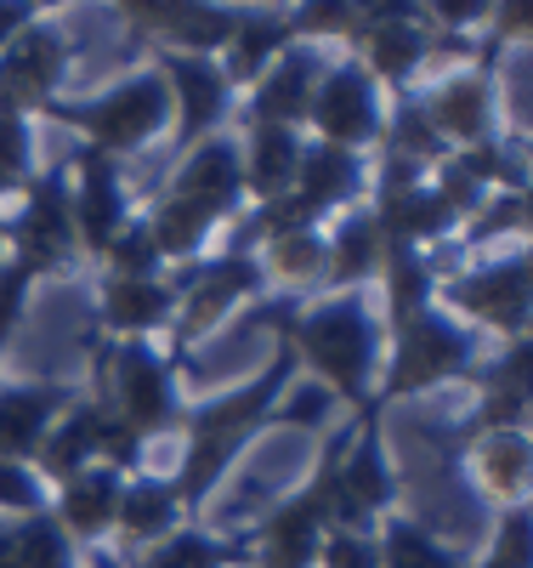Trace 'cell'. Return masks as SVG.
Segmentation results:
<instances>
[{"mask_svg": "<svg viewBox=\"0 0 533 568\" xmlns=\"http://www.w3.org/2000/svg\"><path fill=\"white\" fill-rule=\"evenodd\" d=\"M380 568H471L465 551H454L449 540H438L420 517L409 511H392V517H380Z\"/></svg>", "mask_w": 533, "mask_h": 568, "instance_id": "31", "label": "cell"}, {"mask_svg": "<svg viewBox=\"0 0 533 568\" xmlns=\"http://www.w3.org/2000/svg\"><path fill=\"white\" fill-rule=\"evenodd\" d=\"M176 291L165 278H96V329L103 342H154L160 329H171Z\"/></svg>", "mask_w": 533, "mask_h": 568, "instance_id": "19", "label": "cell"}, {"mask_svg": "<svg viewBox=\"0 0 533 568\" xmlns=\"http://www.w3.org/2000/svg\"><path fill=\"white\" fill-rule=\"evenodd\" d=\"M380 131H386V91L363 74L358 58H324L307 109V136L347 154H369L380 149Z\"/></svg>", "mask_w": 533, "mask_h": 568, "instance_id": "11", "label": "cell"}, {"mask_svg": "<svg viewBox=\"0 0 533 568\" xmlns=\"http://www.w3.org/2000/svg\"><path fill=\"white\" fill-rule=\"evenodd\" d=\"M358 7H363V18H358L347 58L363 63V74L386 91V98H403L431 58L426 0H358Z\"/></svg>", "mask_w": 533, "mask_h": 568, "instance_id": "8", "label": "cell"}, {"mask_svg": "<svg viewBox=\"0 0 533 568\" xmlns=\"http://www.w3.org/2000/svg\"><path fill=\"white\" fill-rule=\"evenodd\" d=\"M465 466L494 511L527 506V466H533V444H527V426L516 433H489V438H471L465 444Z\"/></svg>", "mask_w": 533, "mask_h": 568, "instance_id": "27", "label": "cell"}, {"mask_svg": "<svg viewBox=\"0 0 533 568\" xmlns=\"http://www.w3.org/2000/svg\"><path fill=\"white\" fill-rule=\"evenodd\" d=\"M0 568H23L18 540H12V529H7V517H0Z\"/></svg>", "mask_w": 533, "mask_h": 568, "instance_id": "44", "label": "cell"}, {"mask_svg": "<svg viewBox=\"0 0 533 568\" xmlns=\"http://www.w3.org/2000/svg\"><path fill=\"white\" fill-rule=\"evenodd\" d=\"M335 409V398L318 387V382H289V393L278 398V409H273V426H324V415Z\"/></svg>", "mask_w": 533, "mask_h": 568, "instance_id": "42", "label": "cell"}, {"mask_svg": "<svg viewBox=\"0 0 533 568\" xmlns=\"http://www.w3.org/2000/svg\"><path fill=\"white\" fill-rule=\"evenodd\" d=\"M52 506V489L34 478V466L23 460H0V517H29Z\"/></svg>", "mask_w": 533, "mask_h": 568, "instance_id": "41", "label": "cell"}, {"mask_svg": "<svg viewBox=\"0 0 533 568\" xmlns=\"http://www.w3.org/2000/svg\"><path fill=\"white\" fill-rule=\"evenodd\" d=\"M482 358V336L471 324H460L443 307H426L420 318L386 329V364H380V387L375 404H398V398H420L431 387L465 382L471 364Z\"/></svg>", "mask_w": 533, "mask_h": 568, "instance_id": "6", "label": "cell"}, {"mask_svg": "<svg viewBox=\"0 0 533 568\" xmlns=\"http://www.w3.org/2000/svg\"><path fill=\"white\" fill-rule=\"evenodd\" d=\"M0 256H7V216H0Z\"/></svg>", "mask_w": 533, "mask_h": 568, "instance_id": "46", "label": "cell"}, {"mask_svg": "<svg viewBox=\"0 0 533 568\" xmlns=\"http://www.w3.org/2000/svg\"><path fill=\"white\" fill-rule=\"evenodd\" d=\"M301 154H307V131L245 120V136H238V171H245V205H278V200L289 194V187H296Z\"/></svg>", "mask_w": 533, "mask_h": 568, "instance_id": "22", "label": "cell"}, {"mask_svg": "<svg viewBox=\"0 0 533 568\" xmlns=\"http://www.w3.org/2000/svg\"><path fill=\"white\" fill-rule=\"evenodd\" d=\"M69 29L58 18H34L12 45H0V109L40 120L45 103L63 98V80H69Z\"/></svg>", "mask_w": 533, "mask_h": 568, "instance_id": "15", "label": "cell"}, {"mask_svg": "<svg viewBox=\"0 0 533 568\" xmlns=\"http://www.w3.org/2000/svg\"><path fill=\"white\" fill-rule=\"evenodd\" d=\"M250 562V546L238 535H211L199 524H176L165 540L120 557V568H238Z\"/></svg>", "mask_w": 533, "mask_h": 568, "instance_id": "30", "label": "cell"}, {"mask_svg": "<svg viewBox=\"0 0 533 568\" xmlns=\"http://www.w3.org/2000/svg\"><path fill=\"white\" fill-rule=\"evenodd\" d=\"M160 194H176V200H193L216 211L227 227L245 216V171H238V142L222 131V136H205L199 149H187L176 160V171L165 176Z\"/></svg>", "mask_w": 533, "mask_h": 568, "instance_id": "18", "label": "cell"}, {"mask_svg": "<svg viewBox=\"0 0 533 568\" xmlns=\"http://www.w3.org/2000/svg\"><path fill=\"white\" fill-rule=\"evenodd\" d=\"M375 154H398V160L426 165V171H438V165L449 160L443 136L431 131V120H426V109H420L414 91H403V98H386V131H380V149H375Z\"/></svg>", "mask_w": 533, "mask_h": 568, "instance_id": "32", "label": "cell"}, {"mask_svg": "<svg viewBox=\"0 0 533 568\" xmlns=\"http://www.w3.org/2000/svg\"><path fill=\"white\" fill-rule=\"evenodd\" d=\"M318 74H324V52H312V45H289V52L245 91V120L307 131V109H312Z\"/></svg>", "mask_w": 533, "mask_h": 568, "instance_id": "23", "label": "cell"}, {"mask_svg": "<svg viewBox=\"0 0 533 568\" xmlns=\"http://www.w3.org/2000/svg\"><path fill=\"white\" fill-rule=\"evenodd\" d=\"M125 40L142 52H182V58H222L238 7L216 0H120Z\"/></svg>", "mask_w": 533, "mask_h": 568, "instance_id": "13", "label": "cell"}, {"mask_svg": "<svg viewBox=\"0 0 533 568\" xmlns=\"http://www.w3.org/2000/svg\"><path fill=\"white\" fill-rule=\"evenodd\" d=\"M471 568H533V517L527 506L494 511V540L482 557H471Z\"/></svg>", "mask_w": 533, "mask_h": 568, "instance_id": "38", "label": "cell"}, {"mask_svg": "<svg viewBox=\"0 0 533 568\" xmlns=\"http://www.w3.org/2000/svg\"><path fill=\"white\" fill-rule=\"evenodd\" d=\"M80 398L69 382H0V460H34L52 420Z\"/></svg>", "mask_w": 533, "mask_h": 568, "instance_id": "21", "label": "cell"}, {"mask_svg": "<svg viewBox=\"0 0 533 568\" xmlns=\"http://www.w3.org/2000/svg\"><path fill=\"white\" fill-rule=\"evenodd\" d=\"M171 291H176V313H171V347L165 358L171 364H187L193 347H205L216 329L256 296H267V273H262V256L250 245H222L211 256H199L193 267H176L171 273Z\"/></svg>", "mask_w": 533, "mask_h": 568, "instance_id": "4", "label": "cell"}, {"mask_svg": "<svg viewBox=\"0 0 533 568\" xmlns=\"http://www.w3.org/2000/svg\"><path fill=\"white\" fill-rule=\"evenodd\" d=\"M494 240H511V245L527 240V194H494L482 211H471L460 222V233H454L460 251H489Z\"/></svg>", "mask_w": 533, "mask_h": 568, "instance_id": "35", "label": "cell"}, {"mask_svg": "<svg viewBox=\"0 0 533 568\" xmlns=\"http://www.w3.org/2000/svg\"><path fill=\"white\" fill-rule=\"evenodd\" d=\"M96 267H103L109 278H165V262H160V245H154V233L148 222H142V211L109 240V251L96 256Z\"/></svg>", "mask_w": 533, "mask_h": 568, "instance_id": "36", "label": "cell"}, {"mask_svg": "<svg viewBox=\"0 0 533 568\" xmlns=\"http://www.w3.org/2000/svg\"><path fill=\"white\" fill-rule=\"evenodd\" d=\"M438 256L431 251H409V245H386V262H380V291H386V307H380V324L398 329L409 318H420L426 307H438Z\"/></svg>", "mask_w": 533, "mask_h": 568, "instance_id": "29", "label": "cell"}, {"mask_svg": "<svg viewBox=\"0 0 533 568\" xmlns=\"http://www.w3.org/2000/svg\"><path fill=\"white\" fill-rule=\"evenodd\" d=\"M103 433H109V415L103 404H96L91 393H80L58 420H52V433H45V444L34 449V478L45 489H63L69 478H80L85 466H103Z\"/></svg>", "mask_w": 533, "mask_h": 568, "instance_id": "20", "label": "cell"}, {"mask_svg": "<svg viewBox=\"0 0 533 568\" xmlns=\"http://www.w3.org/2000/svg\"><path fill=\"white\" fill-rule=\"evenodd\" d=\"M312 568H380L375 529H324Z\"/></svg>", "mask_w": 533, "mask_h": 568, "instance_id": "39", "label": "cell"}, {"mask_svg": "<svg viewBox=\"0 0 533 568\" xmlns=\"http://www.w3.org/2000/svg\"><path fill=\"white\" fill-rule=\"evenodd\" d=\"M120 495H125V478H120L114 466H85L80 478H69L63 489H52V517L63 524V535L80 551H96V546L114 540Z\"/></svg>", "mask_w": 533, "mask_h": 568, "instance_id": "24", "label": "cell"}, {"mask_svg": "<svg viewBox=\"0 0 533 568\" xmlns=\"http://www.w3.org/2000/svg\"><path fill=\"white\" fill-rule=\"evenodd\" d=\"M40 120H58L69 131H80V149L109 154V160H136L171 131V91L154 69H136L125 80H114L109 91H96L91 103H45Z\"/></svg>", "mask_w": 533, "mask_h": 568, "instance_id": "5", "label": "cell"}, {"mask_svg": "<svg viewBox=\"0 0 533 568\" xmlns=\"http://www.w3.org/2000/svg\"><path fill=\"white\" fill-rule=\"evenodd\" d=\"M29 302H34V278L12 256H0V353L18 342V329L29 318Z\"/></svg>", "mask_w": 533, "mask_h": 568, "instance_id": "40", "label": "cell"}, {"mask_svg": "<svg viewBox=\"0 0 533 568\" xmlns=\"http://www.w3.org/2000/svg\"><path fill=\"white\" fill-rule=\"evenodd\" d=\"M96 404H103L136 444L182 433V393L176 364L160 342H96Z\"/></svg>", "mask_w": 533, "mask_h": 568, "instance_id": "3", "label": "cell"}, {"mask_svg": "<svg viewBox=\"0 0 533 568\" xmlns=\"http://www.w3.org/2000/svg\"><path fill=\"white\" fill-rule=\"evenodd\" d=\"M380 404L352 415V433L335 466V500H329V529H380V517L398 511V471L386 460V426Z\"/></svg>", "mask_w": 533, "mask_h": 568, "instance_id": "9", "label": "cell"}, {"mask_svg": "<svg viewBox=\"0 0 533 568\" xmlns=\"http://www.w3.org/2000/svg\"><path fill=\"white\" fill-rule=\"evenodd\" d=\"M363 200H369V160L307 136L296 187H289L278 205H250V216L256 222H289V227H324L329 216H341Z\"/></svg>", "mask_w": 533, "mask_h": 568, "instance_id": "12", "label": "cell"}, {"mask_svg": "<svg viewBox=\"0 0 533 568\" xmlns=\"http://www.w3.org/2000/svg\"><path fill=\"white\" fill-rule=\"evenodd\" d=\"M296 375H301L296 358H289V347L278 342L273 358L250 375V382H238L216 398H199V404L182 409V460L171 471V484L182 495L187 524H199V511L211 506L222 478L238 466V455H245L262 433H273V409H278V398L289 393Z\"/></svg>", "mask_w": 533, "mask_h": 568, "instance_id": "1", "label": "cell"}, {"mask_svg": "<svg viewBox=\"0 0 533 568\" xmlns=\"http://www.w3.org/2000/svg\"><path fill=\"white\" fill-rule=\"evenodd\" d=\"M18 216H7V256L40 284L52 273H69L80 262L74 222H69V171L63 160L34 171V182L18 194Z\"/></svg>", "mask_w": 533, "mask_h": 568, "instance_id": "10", "label": "cell"}, {"mask_svg": "<svg viewBox=\"0 0 533 568\" xmlns=\"http://www.w3.org/2000/svg\"><path fill=\"white\" fill-rule=\"evenodd\" d=\"M296 45V34H289V18L284 12H245L238 7V18H233V34H227V45H222V74H227V85L245 98V91Z\"/></svg>", "mask_w": 533, "mask_h": 568, "instance_id": "28", "label": "cell"}, {"mask_svg": "<svg viewBox=\"0 0 533 568\" xmlns=\"http://www.w3.org/2000/svg\"><path fill=\"white\" fill-rule=\"evenodd\" d=\"M438 307L471 324L476 336L489 329L494 342H516L533 324V284H527V245L494 251L471 267H454L438 278Z\"/></svg>", "mask_w": 533, "mask_h": 568, "instance_id": "7", "label": "cell"}, {"mask_svg": "<svg viewBox=\"0 0 533 568\" xmlns=\"http://www.w3.org/2000/svg\"><path fill=\"white\" fill-rule=\"evenodd\" d=\"M154 74L171 91V154L182 160L187 149H199L205 136H222L238 91L227 85L216 58H182V52H154Z\"/></svg>", "mask_w": 533, "mask_h": 568, "instance_id": "14", "label": "cell"}, {"mask_svg": "<svg viewBox=\"0 0 533 568\" xmlns=\"http://www.w3.org/2000/svg\"><path fill=\"white\" fill-rule=\"evenodd\" d=\"M278 342L289 347L296 369H307L335 404H347L352 415L375 404L380 364H386V324L363 291L301 302Z\"/></svg>", "mask_w": 533, "mask_h": 568, "instance_id": "2", "label": "cell"}, {"mask_svg": "<svg viewBox=\"0 0 533 568\" xmlns=\"http://www.w3.org/2000/svg\"><path fill=\"white\" fill-rule=\"evenodd\" d=\"M85 568H120L114 546H96V551H85Z\"/></svg>", "mask_w": 533, "mask_h": 568, "instance_id": "45", "label": "cell"}, {"mask_svg": "<svg viewBox=\"0 0 533 568\" xmlns=\"http://www.w3.org/2000/svg\"><path fill=\"white\" fill-rule=\"evenodd\" d=\"M431 131L443 136V149H476V142L500 136V80L482 69H454L431 91H414Z\"/></svg>", "mask_w": 533, "mask_h": 568, "instance_id": "17", "label": "cell"}, {"mask_svg": "<svg viewBox=\"0 0 533 568\" xmlns=\"http://www.w3.org/2000/svg\"><path fill=\"white\" fill-rule=\"evenodd\" d=\"M386 262V240L369 216V205H352L335 216V227L324 233V296H341V291H363V284L380 278Z\"/></svg>", "mask_w": 533, "mask_h": 568, "instance_id": "26", "label": "cell"}, {"mask_svg": "<svg viewBox=\"0 0 533 568\" xmlns=\"http://www.w3.org/2000/svg\"><path fill=\"white\" fill-rule=\"evenodd\" d=\"M69 171V222H74V245L85 262H96L109 251V240L136 216V200L125 187V165L109 160V154H91V149H74L63 160Z\"/></svg>", "mask_w": 533, "mask_h": 568, "instance_id": "16", "label": "cell"}, {"mask_svg": "<svg viewBox=\"0 0 533 568\" xmlns=\"http://www.w3.org/2000/svg\"><path fill=\"white\" fill-rule=\"evenodd\" d=\"M34 18H40L34 0H0V45H12V40H18Z\"/></svg>", "mask_w": 533, "mask_h": 568, "instance_id": "43", "label": "cell"}, {"mask_svg": "<svg viewBox=\"0 0 533 568\" xmlns=\"http://www.w3.org/2000/svg\"><path fill=\"white\" fill-rule=\"evenodd\" d=\"M7 529L18 540V557L23 568H80V546L63 535V524L52 517V506L45 511H29V517H7Z\"/></svg>", "mask_w": 533, "mask_h": 568, "instance_id": "34", "label": "cell"}, {"mask_svg": "<svg viewBox=\"0 0 533 568\" xmlns=\"http://www.w3.org/2000/svg\"><path fill=\"white\" fill-rule=\"evenodd\" d=\"M40 171V154H34V120L23 114H7L0 109V200L23 194Z\"/></svg>", "mask_w": 533, "mask_h": 568, "instance_id": "37", "label": "cell"}, {"mask_svg": "<svg viewBox=\"0 0 533 568\" xmlns=\"http://www.w3.org/2000/svg\"><path fill=\"white\" fill-rule=\"evenodd\" d=\"M176 524H187L182 511V495L171 484V471H136L125 478V495H120V517H114V557H131L142 546L165 540Z\"/></svg>", "mask_w": 533, "mask_h": 568, "instance_id": "25", "label": "cell"}, {"mask_svg": "<svg viewBox=\"0 0 533 568\" xmlns=\"http://www.w3.org/2000/svg\"><path fill=\"white\" fill-rule=\"evenodd\" d=\"M284 18H289V34H296V45H312V52H324V45H352L363 7H358V0H301V7H289Z\"/></svg>", "mask_w": 533, "mask_h": 568, "instance_id": "33", "label": "cell"}]
</instances>
